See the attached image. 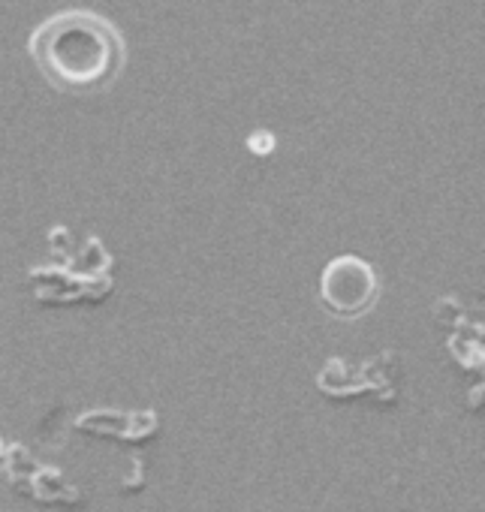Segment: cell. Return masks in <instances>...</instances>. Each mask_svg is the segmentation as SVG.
Wrapping results in <instances>:
<instances>
[{
	"label": "cell",
	"mask_w": 485,
	"mask_h": 512,
	"mask_svg": "<svg viewBox=\"0 0 485 512\" xmlns=\"http://www.w3.org/2000/svg\"><path fill=\"white\" fill-rule=\"evenodd\" d=\"M31 55L58 88L88 91L115 79L124 61L118 28L91 10L58 13L31 34Z\"/></svg>",
	"instance_id": "cell-1"
},
{
	"label": "cell",
	"mask_w": 485,
	"mask_h": 512,
	"mask_svg": "<svg viewBox=\"0 0 485 512\" xmlns=\"http://www.w3.org/2000/svg\"><path fill=\"white\" fill-rule=\"evenodd\" d=\"M320 299L338 317H359L377 299V275L359 256H338L323 272Z\"/></svg>",
	"instance_id": "cell-2"
},
{
	"label": "cell",
	"mask_w": 485,
	"mask_h": 512,
	"mask_svg": "<svg viewBox=\"0 0 485 512\" xmlns=\"http://www.w3.org/2000/svg\"><path fill=\"white\" fill-rule=\"evenodd\" d=\"M0 452H4V440H0Z\"/></svg>",
	"instance_id": "cell-3"
}]
</instances>
